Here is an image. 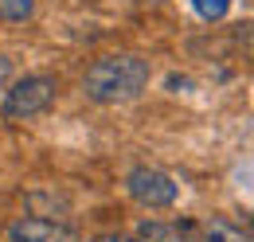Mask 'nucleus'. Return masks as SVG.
<instances>
[{
	"label": "nucleus",
	"mask_w": 254,
	"mask_h": 242,
	"mask_svg": "<svg viewBox=\"0 0 254 242\" xmlns=\"http://www.w3.org/2000/svg\"><path fill=\"white\" fill-rule=\"evenodd\" d=\"M149 78H153V66L145 59H137V55H110V59H98L86 70L82 90L98 106H118V102H133L149 86Z\"/></svg>",
	"instance_id": "obj_1"
},
{
	"label": "nucleus",
	"mask_w": 254,
	"mask_h": 242,
	"mask_svg": "<svg viewBox=\"0 0 254 242\" xmlns=\"http://www.w3.org/2000/svg\"><path fill=\"white\" fill-rule=\"evenodd\" d=\"M55 78H47V74H28V78H20V82H12V90L4 94V118L12 121H24V118H35V114H43L51 102H55Z\"/></svg>",
	"instance_id": "obj_2"
},
{
	"label": "nucleus",
	"mask_w": 254,
	"mask_h": 242,
	"mask_svg": "<svg viewBox=\"0 0 254 242\" xmlns=\"http://www.w3.org/2000/svg\"><path fill=\"white\" fill-rule=\"evenodd\" d=\"M126 191L141 203V207H172L176 203V183L168 172H160V168H133L126 176Z\"/></svg>",
	"instance_id": "obj_3"
},
{
	"label": "nucleus",
	"mask_w": 254,
	"mask_h": 242,
	"mask_svg": "<svg viewBox=\"0 0 254 242\" xmlns=\"http://www.w3.org/2000/svg\"><path fill=\"white\" fill-rule=\"evenodd\" d=\"M180 227V239L184 242H254V235L247 227L211 215V219H199V223H176Z\"/></svg>",
	"instance_id": "obj_4"
},
{
	"label": "nucleus",
	"mask_w": 254,
	"mask_h": 242,
	"mask_svg": "<svg viewBox=\"0 0 254 242\" xmlns=\"http://www.w3.org/2000/svg\"><path fill=\"white\" fill-rule=\"evenodd\" d=\"M8 242H74V231L55 223V219L28 215V219H16L8 227Z\"/></svg>",
	"instance_id": "obj_5"
},
{
	"label": "nucleus",
	"mask_w": 254,
	"mask_h": 242,
	"mask_svg": "<svg viewBox=\"0 0 254 242\" xmlns=\"http://www.w3.org/2000/svg\"><path fill=\"white\" fill-rule=\"evenodd\" d=\"M141 242H184L180 227H160V223H141Z\"/></svg>",
	"instance_id": "obj_6"
},
{
	"label": "nucleus",
	"mask_w": 254,
	"mask_h": 242,
	"mask_svg": "<svg viewBox=\"0 0 254 242\" xmlns=\"http://www.w3.org/2000/svg\"><path fill=\"white\" fill-rule=\"evenodd\" d=\"M35 8V0H0V20H8V24H20V20H28Z\"/></svg>",
	"instance_id": "obj_7"
},
{
	"label": "nucleus",
	"mask_w": 254,
	"mask_h": 242,
	"mask_svg": "<svg viewBox=\"0 0 254 242\" xmlns=\"http://www.w3.org/2000/svg\"><path fill=\"white\" fill-rule=\"evenodd\" d=\"M191 4H195V12L203 20H223L231 12V0H191Z\"/></svg>",
	"instance_id": "obj_8"
},
{
	"label": "nucleus",
	"mask_w": 254,
	"mask_h": 242,
	"mask_svg": "<svg viewBox=\"0 0 254 242\" xmlns=\"http://www.w3.org/2000/svg\"><path fill=\"white\" fill-rule=\"evenodd\" d=\"M8 78H12V59H4V55H0V86H4Z\"/></svg>",
	"instance_id": "obj_9"
},
{
	"label": "nucleus",
	"mask_w": 254,
	"mask_h": 242,
	"mask_svg": "<svg viewBox=\"0 0 254 242\" xmlns=\"http://www.w3.org/2000/svg\"><path fill=\"white\" fill-rule=\"evenodd\" d=\"M94 242H141V239H129V235H102V239Z\"/></svg>",
	"instance_id": "obj_10"
}]
</instances>
